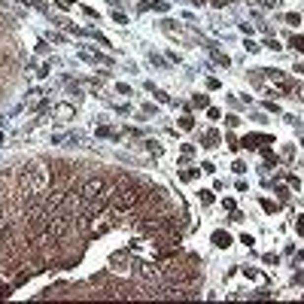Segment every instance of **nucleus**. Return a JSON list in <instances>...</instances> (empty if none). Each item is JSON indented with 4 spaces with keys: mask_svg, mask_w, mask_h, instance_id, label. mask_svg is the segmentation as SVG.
Instances as JSON below:
<instances>
[{
    "mask_svg": "<svg viewBox=\"0 0 304 304\" xmlns=\"http://www.w3.org/2000/svg\"><path fill=\"white\" fill-rule=\"evenodd\" d=\"M70 216H49L46 219V225H43V243H52V240H61L64 235H67V228H70V222H67Z\"/></svg>",
    "mask_w": 304,
    "mask_h": 304,
    "instance_id": "3",
    "label": "nucleus"
},
{
    "mask_svg": "<svg viewBox=\"0 0 304 304\" xmlns=\"http://www.w3.org/2000/svg\"><path fill=\"white\" fill-rule=\"evenodd\" d=\"M213 243H216V246H228V243H231V237H228V235H222V231H216V235H213Z\"/></svg>",
    "mask_w": 304,
    "mask_h": 304,
    "instance_id": "5",
    "label": "nucleus"
},
{
    "mask_svg": "<svg viewBox=\"0 0 304 304\" xmlns=\"http://www.w3.org/2000/svg\"><path fill=\"white\" fill-rule=\"evenodd\" d=\"M9 295V286H3V283H0V298H6Z\"/></svg>",
    "mask_w": 304,
    "mask_h": 304,
    "instance_id": "10",
    "label": "nucleus"
},
{
    "mask_svg": "<svg viewBox=\"0 0 304 304\" xmlns=\"http://www.w3.org/2000/svg\"><path fill=\"white\" fill-rule=\"evenodd\" d=\"M46 180H49V170H46V165H28L25 170H22V189L25 192H31V195H37L43 186H46Z\"/></svg>",
    "mask_w": 304,
    "mask_h": 304,
    "instance_id": "2",
    "label": "nucleus"
},
{
    "mask_svg": "<svg viewBox=\"0 0 304 304\" xmlns=\"http://www.w3.org/2000/svg\"><path fill=\"white\" fill-rule=\"evenodd\" d=\"M40 101H43L40 92H31V106H40Z\"/></svg>",
    "mask_w": 304,
    "mask_h": 304,
    "instance_id": "8",
    "label": "nucleus"
},
{
    "mask_svg": "<svg viewBox=\"0 0 304 304\" xmlns=\"http://www.w3.org/2000/svg\"><path fill=\"white\" fill-rule=\"evenodd\" d=\"M295 283H304V271H301V274H295Z\"/></svg>",
    "mask_w": 304,
    "mask_h": 304,
    "instance_id": "12",
    "label": "nucleus"
},
{
    "mask_svg": "<svg viewBox=\"0 0 304 304\" xmlns=\"http://www.w3.org/2000/svg\"><path fill=\"white\" fill-rule=\"evenodd\" d=\"M73 113H76V110H73L70 103H58V106H55V116H58V119H73Z\"/></svg>",
    "mask_w": 304,
    "mask_h": 304,
    "instance_id": "4",
    "label": "nucleus"
},
{
    "mask_svg": "<svg viewBox=\"0 0 304 304\" xmlns=\"http://www.w3.org/2000/svg\"><path fill=\"white\" fill-rule=\"evenodd\" d=\"M0 64H3V58H0Z\"/></svg>",
    "mask_w": 304,
    "mask_h": 304,
    "instance_id": "15",
    "label": "nucleus"
},
{
    "mask_svg": "<svg viewBox=\"0 0 304 304\" xmlns=\"http://www.w3.org/2000/svg\"><path fill=\"white\" fill-rule=\"evenodd\" d=\"M256 143H271V137H246V140H243V146L249 149V146H256Z\"/></svg>",
    "mask_w": 304,
    "mask_h": 304,
    "instance_id": "6",
    "label": "nucleus"
},
{
    "mask_svg": "<svg viewBox=\"0 0 304 304\" xmlns=\"http://www.w3.org/2000/svg\"><path fill=\"white\" fill-rule=\"evenodd\" d=\"M298 228H301V231H304V216H298Z\"/></svg>",
    "mask_w": 304,
    "mask_h": 304,
    "instance_id": "13",
    "label": "nucleus"
},
{
    "mask_svg": "<svg viewBox=\"0 0 304 304\" xmlns=\"http://www.w3.org/2000/svg\"><path fill=\"white\" fill-rule=\"evenodd\" d=\"M3 198H6V192H3V183H0V204H3Z\"/></svg>",
    "mask_w": 304,
    "mask_h": 304,
    "instance_id": "11",
    "label": "nucleus"
},
{
    "mask_svg": "<svg viewBox=\"0 0 304 304\" xmlns=\"http://www.w3.org/2000/svg\"><path fill=\"white\" fill-rule=\"evenodd\" d=\"M198 3H204V0H198Z\"/></svg>",
    "mask_w": 304,
    "mask_h": 304,
    "instance_id": "14",
    "label": "nucleus"
},
{
    "mask_svg": "<svg viewBox=\"0 0 304 304\" xmlns=\"http://www.w3.org/2000/svg\"><path fill=\"white\" fill-rule=\"evenodd\" d=\"M79 192H82L85 201H101V204H106V201H110V195H113V183H106L103 176H92V180L82 183Z\"/></svg>",
    "mask_w": 304,
    "mask_h": 304,
    "instance_id": "1",
    "label": "nucleus"
},
{
    "mask_svg": "<svg viewBox=\"0 0 304 304\" xmlns=\"http://www.w3.org/2000/svg\"><path fill=\"white\" fill-rule=\"evenodd\" d=\"M207 143H210V146H216V143H219V134L210 131V134H207Z\"/></svg>",
    "mask_w": 304,
    "mask_h": 304,
    "instance_id": "9",
    "label": "nucleus"
},
{
    "mask_svg": "<svg viewBox=\"0 0 304 304\" xmlns=\"http://www.w3.org/2000/svg\"><path fill=\"white\" fill-rule=\"evenodd\" d=\"M292 49H298V52H304V37H292Z\"/></svg>",
    "mask_w": 304,
    "mask_h": 304,
    "instance_id": "7",
    "label": "nucleus"
}]
</instances>
